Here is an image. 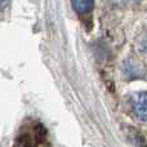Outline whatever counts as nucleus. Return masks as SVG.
<instances>
[{
	"label": "nucleus",
	"mask_w": 147,
	"mask_h": 147,
	"mask_svg": "<svg viewBox=\"0 0 147 147\" xmlns=\"http://www.w3.org/2000/svg\"><path fill=\"white\" fill-rule=\"evenodd\" d=\"M133 110H134V114L137 115V117H140L142 121H146L147 117V110H146V93L137 94L134 97V101H133Z\"/></svg>",
	"instance_id": "obj_1"
},
{
	"label": "nucleus",
	"mask_w": 147,
	"mask_h": 147,
	"mask_svg": "<svg viewBox=\"0 0 147 147\" xmlns=\"http://www.w3.org/2000/svg\"><path fill=\"white\" fill-rule=\"evenodd\" d=\"M71 5L76 13L86 14L94 8V0H71Z\"/></svg>",
	"instance_id": "obj_2"
}]
</instances>
